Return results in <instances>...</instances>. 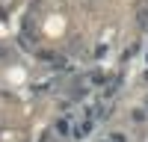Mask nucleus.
<instances>
[{
  "label": "nucleus",
  "mask_w": 148,
  "mask_h": 142,
  "mask_svg": "<svg viewBox=\"0 0 148 142\" xmlns=\"http://www.w3.org/2000/svg\"><path fill=\"white\" fill-rule=\"evenodd\" d=\"M56 133H62V136L71 133V122H68V118H59V122H56Z\"/></svg>",
  "instance_id": "obj_1"
},
{
  "label": "nucleus",
  "mask_w": 148,
  "mask_h": 142,
  "mask_svg": "<svg viewBox=\"0 0 148 142\" xmlns=\"http://www.w3.org/2000/svg\"><path fill=\"white\" fill-rule=\"evenodd\" d=\"M110 142H125V136H121V133H113V139H110Z\"/></svg>",
  "instance_id": "obj_2"
}]
</instances>
